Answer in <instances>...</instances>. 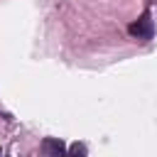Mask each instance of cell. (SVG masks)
<instances>
[{
  "instance_id": "cell-1",
  "label": "cell",
  "mask_w": 157,
  "mask_h": 157,
  "mask_svg": "<svg viewBox=\"0 0 157 157\" xmlns=\"http://www.w3.org/2000/svg\"><path fill=\"white\" fill-rule=\"evenodd\" d=\"M128 32L137 39H152V20H150V12H145L137 22H132L128 27Z\"/></svg>"
},
{
  "instance_id": "cell-2",
  "label": "cell",
  "mask_w": 157,
  "mask_h": 157,
  "mask_svg": "<svg viewBox=\"0 0 157 157\" xmlns=\"http://www.w3.org/2000/svg\"><path fill=\"white\" fill-rule=\"evenodd\" d=\"M42 150L47 157H66V145L59 137H44L42 140Z\"/></svg>"
},
{
  "instance_id": "cell-3",
  "label": "cell",
  "mask_w": 157,
  "mask_h": 157,
  "mask_svg": "<svg viewBox=\"0 0 157 157\" xmlns=\"http://www.w3.org/2000/svg\"><path fill=\"white\" fill-rule=\"evenodd\" d=\"M83 152H86V147H83V145H78V142L71 147V155H74V157H83Z\"/></svg>"
}]
</instances>
